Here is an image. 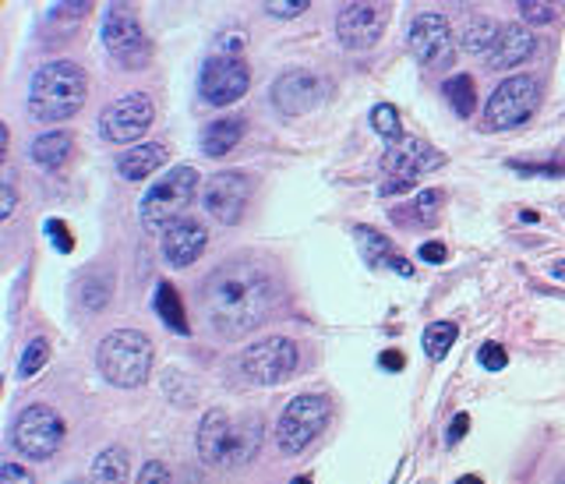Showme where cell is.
I'll use <instances>...</instances> for the list:
<instances>
[{"mask_svg": "<svg viewBox=\"0 0 565 484\" xmlns=\"http://www.w3.org/2000/svg\"><path fill=\"white\" fill-rule=\"evenodd\" d=\"M205 326L220 339H244L273 318L279 304V283L258 262H226L202 283Z\"/></svg>", "mask_w": 565, "mask_h": 484, "instance_id": "1", "label": "cell"}, {"mask_svg": "<svg viewBox=\"0 0 565 484\" xmlns=\"http://www.w3.org/2000/svg\"><path fill=\"white\" fill-rule=\"evenodd\" d=\"M88 99V78L75 61H50L32 75L29 85V117L32 120H67Z\"/></svg>", "mask_w": 565, "mask_h": 484, "instance_id": "2", "label": "cell"}, {"mask_svg": "<svg viewBox=\"0 0 565 484\" xmlns=\"http://www.w3.org/2000/svg\"><path fill=\"white\" fill-rule=\"evenodd\" d=\"M96 368L117 389H138L152 371V339L138 329H114L99 339Z\"/></svg>", "mask_w": 565, "mask_h": 484, "instance_id": "3", "label": "cell"}, {"mask_svg": "<svg viewBox=\"0 0 565 484\" xmlns=\"http://www.w3.org/2000/svg\"><path fill=\"white\" fill-rule=\"evenodd\" d=\"M194 194H199V170L173 167L163 181H156L146 191V199H141V206H138L141 227H146L149 234H167L177 220H184Z\"/></svg>", "mask_w": 565, "mask_h": 484, "instance_id": "4", "label": "cell"}, {"mask_svg": "<svg viewBox=\"0 0 565 484\" xmlns=\"http://www.w3.org/2000/svg\"><path fill=\"white\" fill-rule=\"evenodd\" d=\"M332 418V400L326 392H300L294 397L276 421V442L287 456L305 453L308 445L326 432V424Z\"/></svg>", "mask_w": 565, "mask_h": 484, "instance_id": "5", "label": "cell"}, {"mask_svg": "<svg viewBox=\"0 0 565 484\" xmlns=\"http://www.w3.org/2000/svg\"><path fill=\"white\" fill-rule=\"evenodd\" d=\"M103 46L124 71H141L152 61V43L128 4H114L103 14Z\"/></svg>", "mask_w": 565, "mask_h": 484, "instance_id": "6", "label": "cell"}, {"mask_svg": "<svg viewBox=\"0 0 565 484\" xmlns=\"http://www.w3.org/2000/svg\"><path fill=\"white\" fill-rule=\"evenodd\" d=\"M541 103V85L530 75H509L505 82H499V88L491 93L488 106H484V128L488 131H509L520 128L530 117L537 114Z\"/></svg>", "mask_w": 565, "mask_h": 484, "instance_id": "7", "label": "cell"}, {"mask_svg": "<svg viewBox=\"0 0 565 484\" xmlns=\"http://www.w3.org/2000/svg\"><path fill=\"white\" fill-rule=\"evenodd\" d=\"M11 445L25 460H50L64 445V418L46 403H32L14 418Z\"/></svg>", "mask_w": 565, "mask_h": 484, "instance_id": "8", "label": "cell"}, {"mask_svg": "<svg viewBox=\"0 0 565 484\" xmlns=\"http://www.w3.org/2000/svg\"><path fill=\"white\" fill-rule=\"evenodd\" d=\"M297 361H300V350L294 339L269 336V339H258L252 347H244L241 371L247 375V382H255V386H279L297 371Z\"/></svg>", "mask_w": 565, "mask_h": 484, "instance_id": "9", "label": "cell"}, {"mask_svg": "<svg viewBox=\"0 0 565 484\" xmlns=\"http://www.w3.org/2000/svg\"><path fill=\"white\" fill-rule=\"evenodd\" d=\"M152 120H156L152 99L146 93H128L99 114V135L110 146H135L152 128Z\"/></svg>", "mask_w": 565, "mask_h": 484, "instance_id": "10", "label": "cell"}, {"mask_svg": "<svg viewBox=\"0 0 565 484\" xmlns=\"http://www.w3.org/2000/svg\"><path fill=\"white\" fill-rule=\"evenodd\" d=\"M247 202H252V177L244 170H223L216 177H209V185L202 191V206L216 223L234 227L244 220Z\"/></svg>", "mask_w": 565, "mask_h": 484, "instance_id": "11", "label": "cell"}, {"mask_svg": "<svg viewBox=\"0 0 565 484\" xmlns=\"http://www.w3.org/2000/svg\"><path fill=\"white\" fill-rule=\"evenodd\" d=\"M247 85H252V75H247V67L241 57L234 53H216V57H209L202 64V75H199V93L209 106H230L244 99Z\"/></svg>", "mask_w": 565, "mask_h": 484, "instance_id": "12", "label": "cell"}, {"mask_svg": "<svg viewBox=\"0 0 565 484\" xmlns=\"http://www.w3.org/2000/svg\"><path fill=\"white\" fill-rule=\"evenodd\" d=\"M406 43H411V53L424 67H446L456 57L452 25L446 22V14H438V11L417 14L414 25H411V35H406Z\"/></svg>", "mask_w": 565, "mask_h": 484, "instance_id": "13", "label": "cell"}, {"mask_svg": "<svg viewBox=\"0 0 565 484\" xmlns=\"http://www.w3.org/2000/svg\"><path fill=\"white\" fill-rule=\"evenodd\" d=\"M388 8L385 4H343L335 14V35L347 50H367L379 43V35L385 32Z\"/></svg>", "mask_w": 565, "mask_h": 484, "instance_id": "14", "label": "cell"}, {"mask_svg": "<svg viewBox=\"0 0 565 484\" xmlns=\"http://www.w3.org/2000/svg\"><path fill=\"white\" fill-rule=\"evenodd\" d=\"M441 164H446V156L435 152L428 141H420L414 135H403L396 146H388L382 156V170L393 177V181H406V185H414L420 173H428Z\"/></svg>", "mask_w": 565, "mask_h": 484, "instance_id": "15", "label": "cell"}, {"mask_svg": "<svg viewBox=\"0 0 565 484\" xmlns=\"http://www.w3.org/2000/svg\"><path fill=\"white\" fill-rule=\"evenodd\" d=\"M322 103V82L311 71H287L273 82V106L282 117H305Z\"/></svg>", "mask_w": 565, "mask_h": 484, "instance_id": "16", "label": "cell"}, {"mask_svg": "<svg viewBox=\"0 0 565 484\" xmlns=\"http://www.w3.org/2000/svg\"><path fill=\"white\" fill-rule=\"evenodd\" d=\"M234 439H237V418H230L223 407H212L199 424V453L205 463L230 467L234 460Z\"/></svg>", "mask_w": 565, "mask_h": 484, "instance_id": "17", "label": "cell"}, {"mask_svg": "<svg viewBox=\"0 0 565 484\" xmlns=\"http://www.w3.org/2000/svg\"><path fill=\"white\" fill-rule=\"evenodd\" d=\"M209 244V230L205 223L199 220H177L167 234H163V259L173 265V269H188L191 262H199L202 259V251Z\"/></svg>", "mask_w": 565, "mask_h": 484, "instance_id": "18", "label": "cell"}, {"mask_svg": "<svg viewBox=\"0 0 565 484\" xmlns=\"http://www.w3.org/2000/svg\"><path fill=\"white\" fill-rule=\"evenodd\" d=\"M534 50H537V35L526 25H502L499 43H494V50L488 53V67L509 71V67H516V64L534 57Z\"/></svg>", "mask_w": 565, "mask_h": 484, "instance_id": "19", "label": "cell"}, {"mask_svg": "<svg viewBox=\"0 0 565 484\" xmlns=\"http://www.w3.org/2000/svg\"><path fill=\"white\" fill-rule=\"evenodd\" d=\"M167 159H170V149L163 141H141V146L117 156V173L124 181H146L159 167H167Z\"/></svg>", "mask_w": 565, "mask_h": 484, "instance_id": "20", "label": "cell"}, {"mask_svg": "<svg viewBox=\"0 0 565 484\" xmlns=\"http://www.w3.org/2000/svg\"><path fill=\"white\" fill-rule=\"evenodd\" d=\"M358 241H361V251H364V259L371 265H388L393 273L399 276H414V265L406 262L399 251L388 244V238H382L379 230H371V227H358Z\"/></svg>", "mask_w": 565, "mask_h": 484, "instance_id": "21", "label": "cell"}, {"mask_svg": "<svg viewBox=\"0 0 565 484\" xmlns=\"http://www.w3.org/2000/svg\"><path fill=\"white\" fill-rule=\"evenodd\" d=\"M241 138H244V117L230 114V117L212 120L209 128L202 131V149H205V156L220 159V156H226L230 149H237V141H241Z\"/></svg>", "mask_w": 565, "mask_h": 484, "instance_id": "22", "label": "cell"}, {"mask_svg": "<svg viewBox=\"0 0 565 484\" xmlns=\"http://www.w3.org/2000/svg\"><path fill=\"white\" fill-rule=\"evenodd\" d=\"M131 477V456L124 445H106V450L93 460V474L88 484H128Z\"/></svg>", "mask_w": 565, "mask_h": 484, "instance_id": "23", "label": "cell"}, {"mask_svg": "<svg viewBox=\"0 0 565 484\" xmlns=\"http://www.w3.org/2000/svg\"><path fill=\"white\" fill-rule=\"evenodd\" d=\"M71 149H75V138H71L67 131H46V135H40V138H35L32 146H29V156H32L43 170H57V167L67 164Z\"/></svg>", "mask_w": 565, "mask_h": 484, "instance_id": "24", "label": "cell"}, {"mask_svg": "<svg viewBox=\"0 0 565 484\" xmlns=\"http://www.w3.org/2000/svg\"><path fill=\"white\" fill-rule=\"evenodd\" d=\"M156 315L163 318V326L188 336L191 326H188V315H184V304H181V294H177L173 283H159L156 286Z\"/></svg>", "mask_w": 565, "mask_h": 484, "instance_id": "25", "label": "cell"}, {"mask_svg": "<svg viewBox=\"0 0 565 484\" xmlns=\"http://www.w3.org/2000/svg\"><path fill=\"white\" fill-rule=\"evenodd\" d=\"M499 32H502V25L494 22V18H473L463 32V50L473 53V57H481V53L488 57V53L494 50V43H499Z\"/></svg>", "mask_w": 565, "mask_h": 484, "instance_id": "26", "label": "cell"}, {"mask_svg": "<svg viewBox=\"0 0 565 484\" xmlns=\"http://www.w3.org/2000/svg\"><path fill=\"white\" fill-rule=\"evenodd\" d=\"M420 344H424V354H428L431 361H446L452 344H456V326L452 322H431V326L424 329Z\"/></svg>", "mask_w": 565, "mask_h": 484, "instance_id": "27", "label": "cell"}, {"mask_svg": "<svg viewBox=\"0 0 565 484\" xmlns=\"http://www.w3.org/2000/svg\"><path fill=\"white\" fill-rule=\"evenodd\" d=\"M446 99L452 103V111L459 117H473V106H477V93H473V78L470 75H452L446 82Z\"/></svg>", "mask_w": 565, "mask_h": 484, "instance_id": "28", "label": "cell"}, {"mask_svg": "<svg viewBox=\"0 0 565 484\" xmlns=\"http://www.w3.org/2000/svg\"><path fill=\"white\" fill-rule=\"evenodd\" d=\"M371 128H375L388 146H396L403 138V128H399V111L393 103H379L375 111H371Z\"/></svg>", "mask_w": 565, "mask_h": 484, "instance_id": "29", "label": "cell"}, {"mask_svg": "<svg viewBox=\"0 0 565 484\" xmlns=\"http://www.w3.org/2000/svg\"><path fill=\"white\" fill-rule=\"evenodd\" d=\"M46 361H50V339L46 336H35L32 344L25 347L22 361H18V375H22V379H32V375L43 371Z\"/></svg>", "mask_w": 565, "mask_h": 484, "instance_id": "30", "label": "cell"}, {"mask_svg": "<svg viewBox=\"0 0 565 484\" xmlns=\"http://www.w3.org/2000/svg\"><path fill=\"white\" fill-rule=\"evenodd\" d=\"M520 14L526 18L530 25H547V22H555L562 4H547V0H520Z\"/></svg>", "mask_w": 565, "mask_h": 484, "instance_id": "31", "label": "cell"}, {"mask_svg": "<svg viewBox=\"0 0 565 484\" xmlns=\"http://www.w3.org/2000/svg\"><path fill=\"white\" fill-rule=\"evenodd\" d=\"M477 361H481L484 371H502L509 365V354L502 344H484L481 350H477Z\"/></svg>", "mask_w": 565, "mask_h": 484, "instance_id": "32", "label": "cell"}, {"mask_svg": "<svg viewBox=\"0 0 565 484\" xmlns=\"http://www.w3.org/2000/svg\"><path fill=\"white\" fill-rule=\"evenodd\" d=\"M441 199H446V194H441V191H435V188H431V191H420V194H417V202H414L417 217H420V220H428V223H435Z\"/></svg>", "mask_w": 565, "mask_h": 484, "instance_id": "33", "label": "cell"}, {"mask_svg": "<svg viewBox=\"0 0 565 484\" xmlns=\"http://www.w3.org/2000/svg\"><path fill=\"white\" fill-rule=\"evenodd\" d=\"M46 234H50V244L61 251V255H67L71 248H75V238L67 234V223L64 220H46Z\"/></svg>", "mask_w": 565, "mask_h": 484, "instance_id": "34", "label": "cell"}, {"mask_svg": "<svg viewBox=\"0 0 565 484\" xmlns=\"http://www.w3.org/2000/svg\"><path fill=\"white\" fill-rule=\"evenodd\" d=\"M265 14H273V18H297V14H305V8H311L308 0H269V4H262Z\"/></svg>", "mask_w": 565, "mask_h": 484, "instance_id": "35", "label": "cell"}, {"mask_svg": "<svg viewBox=\"0 0 565 484\" xmlns=\"http://www.w3.org/2000/svg\"><path fill=\"white\" fill-rule=\"evenodd\" d=\"M135 484H170V471L163 460H149L146 467H141L138 481Z\"/></svg>", "mask_w": 565, "mask_h": 484, "instance_id": "36", "label": "cell"}, {"mask_svg": "<svg viewBox=\"0 0 565 484\" xmlns=\"http://www.w3.org/2000/svg\"><path fill=\"white\" fill-rule=\"evenodd\" d=\"M11 170H4V188H0V220H8L14 206H18V194H14V181H11Z\"/></svg>", "mask_w": 565, "mask_h": 484, "instance_id": "37", "label": "cell"}, {"mask_svg": "<svg viewBox=\"0 0 565 484\" xmlns=\"http://www.w3.org/2000/svg\"><path fill=\"white\" fill-rule=\"evenodd\" d=\"M0 484H35V477L22 467V463H4V467H0Z\"/></svg>", "mask_w": 565, "mask_h": 484, "instance_id": "38", "label": "cell"}, {"mask_svg": "<svg viewBox=\"0 0 565 484\" xmlns=\"http://www.w3.org/2000/svg\"><path fill=\"white\" fill-rule=\"evenodd\" d=\"M420 259H424V262H431V265L446 262V244H441V241H428V244H420Z\"/></svg>", "mask_w": 565, "mask_h": 484, "instance_id": "39", "label": "cell"}, {"mask_svg": "<svg viewBox=\"0 0 565 484\" xmlns=\"http://www.w3.org/2000/svg\"><path fill=\"white\" fill-rule=\"evenodd\" d=\"M467 428H470V414H456V421L449 424V445H456V442H463V435H467Z\"/></svg>", "mask_w": 565, "mask_h": 484, "instance_id": "40", "label": "cell"}, {"mask_svg": "<svg viewBox=\"0 0 565 484\" xmlns=\"http://www.w3.org/2000/svg\"><path fill=\"white\" fill-rule=\"evenodd\" d=\"M379 365H382L385 371H399V368L406 365V357H403L399 350H385V354L379 357Z\"/></svg>", "mask_w": 565, "mask_h": 484, "instance_id": "41", "label": "cell"}, {"mask_svg": "<svg viewBox=\"0 0 565 484\" xmlns=\"http://www.w3.org/2000/svg\"><path fill=\"white\" fill-rule=\"evenodd\" d=\"M552 276L555 280H565V259L562 262H552Z\"/></svg>", "mask_w": 565, "mask_h": 484, "instance_id": "42", "label": "cell"}, {"mask_svg": "<svg viewBox=\"0 0 565 484\" xmlns=\"http://www.w3.org/2000/svg\"><path fill=\"white\" fill-rule=\"evenodd\" d=\"M456 484H484L481 477H477V474H467V477H459Z\"/></svg>", "mask_w": 565, "mask_h": 484, "instance_id": "43", "label": "cell"}, {"mask_svg": "<svg viewBox=\"0 0 565 484\" xmlns=\"http://www.w3.org/2000/svg\"><path fill=\"white\" fill-rule=\"evenodd\" d=\"M290 484H311V477H308V474H300V477H294Z\"/></svg>", "mask_w": 565, "mask_h": 484, "instance_id": "44", "label": "cell"}, {"mask_svg": "<svg viewBox=\"0 0 565 484\" xmlns=\"http://www.w3.org/2000/svg\"><path fill=\"white\" fill-rule=\"evenodd\" d=\"M64 484H85V481H64Z\"/></svg>", "mask_w": 565, "mask_h": 484, "instance_id": "45", "label": "cell"}]
</instances>
